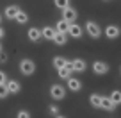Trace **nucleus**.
Returning <instances> with one entry per match:
<instances>
[{
  "instance_id": "f257e3e1",
  "label": "nucleus",
  "mask_w": 121,
  "mask_h": 118,
  "mask_svg": "<svg viewBox=\"0 0 121 118\" xmlns=\"http://www.w3.org/2000/svg\"><path fill=\"white\" fill-rule=\"evenodd\" d=\"M84 27H86V32H87L93 39H98L100 36H102V29H100V25L95 22V20H87Z\"/></svg>"
},
{
  "instance_id": "f03ea898",
  "label": "nucleus",
  "mask_w": 121,
  "mask_h": 118,
  "mask_svg": "<svg viewBox=\"0 0 121 118\" xmlns=\"http://www.w3.org/2000/svg\"><path fill=\"white\" fill-rule=\"evenodd\" d=\"M20 72L23 73V75H32V73L36 72V63L32 61V59H22V63H20Z\"/></svg>"
},
{
  "instance_id": "7ed1b4c3",
  "label": "nucleus",
  "mask_w": 121,
  "mask_h": 118,
  "mask_svg": "<svg viewBox=\"0 0 121 118\" xmlns=\"http://www.w3.org/2000/svg\"><path fill=\"white\" fill-rule=\"evenodd\" d=\"M50 97H52L53 100H62L66 97V88L62 86V84H52V88H50Z\"/></svg>"
},
{
  "instance_id": "20e7f679",
  "label": "nucleus",
  "mask_w": 121,
  "mask_h": 118,
  "mask_svg": "<svg viewBox=\"0 0 121 118\" xmlns=\"http://www.w3.org/2000/svg\"><path fill=\"white\" fill-rule=\"evenodd\" d=\"M77 18H78V13H77L71 5H68L66 9H62V20H66L68 23H75Z\"/></svg>"
},
{
  "instance_id": "39448f33",
  "label": "nucleus",
  "mask_w": 121,
  "mask_h": 118,
  "mask_svg": "<svg viewBox=\"0 0 121 118\" xmlns=\"http://www.w3.org/2000/svg\"><path fill=\"white\" fill-rule=\"evenodd\" d=\"M105 36H107L109 39H116V38H119V36H121V27L114 25V23L107 25V27H105Z\"/></svg>"
},
{
  "instance_id": "423d86ee",
  "label": "nucleus",
  "mask_w": 121,
  "mask_h": 118,
  "mask_svg": "<svg viewBox=\"0 0 121 118\" xmlns=\"http://www.w3.org/2000/svg\"><path fill=\"white\" fill-rule=\"evenodd\" d=\"M82 34H84V27H82V25H78V23H69L68 36H71V38L78 39V38H82Z\"/></svg>"
},
{
  "instance_id": "0eeeda50",
  "label": "nucleus",
  "mask_w": 121,
  "mask_h": 118,
  "mask_svg": "<svg viewBox=\"0 0 121 118\" xmlns=\"http://www.w3.org/2000/svg\"><path fill=\"white\" fill-rule=\"evenodd\" d=\"M93 72L96 75H105V73H109V65L103 61H95L93 63Z\"/></svg>"
},
{
  "instance_id": "6e6552de",
  "label": "nucleus",
  "mask_w": 121,
  "mask_h": 118,
  "mask_svg": "<svg viewBox=\"0 0 121 118\" xmlns=\"http://www.w3.org/2000/svg\"><path fill=\"white\" fill-rule=\"evenodd\" d=\"M66 84H68V90L69 91H80L82 90V80L80 79H77V77H69L68 80H66Z\"/></svg>"
},
{
  "instance_id": "1a4fd4ad",
  "label": "nucleus",
  "mask_w": 121,
  "mask_h": 118,
  "mask_svg": "<svg viewBox=\"0 0 121 118\" xmlns=\"http://www.w3.org/2000/svg\"><path fill=\"white\" fill-rule=\"evenodd\" d=\"M27 38H29V41L38 43L39 39L43 38V36H41V29H38V27H30L29 32H27Z\"/></svg>"
},
{
  "instance_id": "9d476101",
  "label": "nucleus",
  "mask_w": 121,
  "mask_h": 118,
  "mask_svg": "<svg viewBox=\"0 0 121 118\" xmlns=\"http://www.w3.org/2000/svg\"><path fill=\"white\" fill-rule=\"evenodd\" d=\"M100 107H102V109H105V111H114L117 106L112 102V100H110V97L102 95V100H100Z\"/></svg>"
},
{
  "instance_id": "9b49d317",
  "label": "nucleus",
  "mask_w": 121,
  "mask_h": 118,
  "mask_svg": "<svg viewBox=\"0 0 121 118\" xmlns=\"http://www.w3.org/2000/svg\"><path fill=\"white\" fill-rule=\"evenodd\" d=\"M71 65H73V72H77V73H84L87 70V63L84 59H73Z\"/></svg>"
},
{
  "instance_id": "f8f14e48",
  "label": "nucleus",
  "mask_w": 121,
  "mask_h": 118,
  "mask_svg": "<svg viewBox=\"0 0 121 118\" xmlns=\"http://www.w3.org/2000/svg\"><path fill=\"white\" fill-rule=\"evenodd\" d=\"M55 34H57V31H55V27H43L41 29V36L45 39H48V41H53V38H55Z\"/></svg>"
},
{
  "instance_id": "ddd939ff",
  "label": "nucleus",
  "mask_w": 121,
  "mask_h": 118,
  "mask_svg": "<svg viewBox=\"0 0 121 118\" xmlns=\"http://www.w3.org/2000/svg\"><path fill=\"white\" fill-rule=\"evenodd\" d=\"M18 11H20L18 5H14V4H13V5H7V7L4 9V16H5L7 20H14L16 14H18Z\"/></svg>"
},
{
  "instance_id": "4468645a",
  "label": "nucleus",
  "mask_w": 121,
  "mask_h": 118,
  "mask_svg": "<svg viewBox=\"0 0 121 118\" xmlns=\"http://www.w3.org/2000/svg\"><path fill=\"white\" fill-rule=\"evenodd\" d=\"M5 86H7V91L9 93H20V91H22V84H20L18 80H14V79L7 80Z\"/></svg>"
},
{
  "instance_id": "2eb2a0df",
  "label": "nucleus",
  "mask_w": 121,
  "mask_h": 118,
  "mask_svg": "<svg viewBox=\"0 0 121 118\" xmlns=\"http://www.w3.org/2000/svg\"><path fill=\"white\" fill-rule=\"evenodd\" d=\"M55 31L57 32H62V34H68V31H69V23L66 22V20H57V25H55Z\"/></svg>"
},
{
  "instance_id": "dca6fc26",
  "label": "nucleus",
  "mask_w": 121,
  "mask_h": 118,
  "mask_svg": "<svg viewBox=\"0 0 121 118\" xmlns=\"http://www.w3.org/2000/svg\"><path fill=\"white\" fill-rule=\"evenodd\" d=\"M71 73H73V70L66 68V66H62V68L57 70V75H59V79H62V80H68L69 77H71Z\"/></svg>"
},
{
  "instance_id": "f3484780",
  "label": "nucleus",
  "mask_w": 121,
  "mask_h": 118,
  "mask_svg": "<svg viewBox=\"0 0 121 118\" xmlns=\"http://www.w3.org/2000/svg\"><path fill=\"white\" fill-rule=\"evenodd\" d=\"M14 20H16V23H20V25H25V23L29 22V13H25V11H22V9H20Z\"/></svg>"
},
{
  "instance_id": "a211bd4d",
  "label": "nucleus",
  "mask_w": 121,
  "mask_h": 118,
  "mask_svg": "<svg viewBox=\"0 0 121 118\" xmlns=\"http://www.w3.org/2000/svg\"><path fill=\"white\" fill-rule=\"evenodd\" d=\"M66 41H68V34H62V32H57L55 38H53V43H55V45H59V47L66 45Z\"/></svg>"
},
{
  "instance_id": "6ab92c4d",
  "label": "nucleus",
  "mask_w": 121,
  "mask_h": 118,
  "mask_svg": "<svg viewBox=\"0 0 121 118\" xmlns=\"http://www.w3.org/2000/svg\"><path fill=\"white\" fill-rule=\"evenodd\" d=\"M109 97L116 106H121V90H112V93H110Z\"/></svg>"
},
{
  "instance_id": "aec40b11",
  "label": "nucleus",
  "mask_w": 121,
  "mask_h": 118,
  "mask_svg": "<svg viewBox=\"0 0 121 118\" xmlns=\"http://www.w3.org/2000/svg\"><path fill=\"white\" fill-rule=\"evenodd\" d=\"M100 100H102V95H98V93H91L89 95V102L93 107H100Z\"/></svg>"
},
{
  "instance_id": "412c9836",
  "label": "nucleus",
  "mask_w": 121,
  "mask_h": 118,
  "mask_svg": "<svg viewBox=\"0 0 121 118\" xmlns=\"http://www.w3.org/2000/svg\"><path fill=\"white\" fill-rule=\"evenodd\" d=\"M52 65L55 66V70H59V68H62V66L66 65V59H64V57H60V56H55V57H53V61H52Z\"/></svg>"
},
{
  "instance_id": "4be33fe9",
  "label": "nucleus",
  "mask_w": 121,
  "mask_h": 118,
  "mask_svg": "<svg viewBox=\"0 0 121 118\" xmlns=\"http://www.w3.org/2000/svg\"><path fill=\"white\" fill-rule=\"evenodd\" d=\"M53 4H55L57 9H60V11H62V9H66V7L69 5V0H53Z\"/></svg>"
},
{
  "instance_id": "5701e85b",
  "label": "nucleus",
  "mask_w": 121,
  "mask_h": 118,
  "mask_svg": "<svg viewBox=\"0 0 121 118\" xmlns=\"http://www.w3.org/2000/svg\"><path fill=\"white\" fill-rule=\"evenodd\" d=\"M7 95H9L7 86H5V84H0V100H2V99H5Z\"/></svg>"
},
{
  "instance_id": "b1692460",
  "label": "nucleus",
  "mask_w": 121,
  "mask_h": 118,
  "mask_svg": "<svg viewBox=\"0 0 121 118\" xmlns=\"http://www.w3.org/2000/svg\"><path fill=\"white\" fill-rule=\"evenodd\" d=\"M16 118H30V113L27 109H20L18 114H16Z\"/></svg>"
},
{
  "instance_id": "393cba45",
  "label": "nucleus",
  "mask_w": 121,
  "mask_h": 118,
  "mask_svg": "<svg viewBox=\"0 0 121 118\" xmlns=\"http://www.w3.org/2000/svg\"><path fill=\"white\" fill-rule=\"evenodd\" d=\"M48 113L53 114V116H57V114H59V107H57L55 104H52V106H48Z\"/></svg>"
},
{
  "instance_id": "a878e982",
  "label": "nucleus",
  "mask_w": 121,
  "mask_h": 118,
  "mask_svg": "<svg viewBox=\"0 0 121 118\" xmlns=\"http://www.w3.org/2000/svg\"><path fill=\"white\" fill-rule=\"evenodd\" d=\"M7 59H9V57H7V54H5L4 50H2V52H0V63L4 65V63H7Z\"/></svg>"
},
{
  "instance_id": "bb28decb",
  "label": "nucleus",
  "mask_w": 121,
  "mask_h": 118,
  "mask_svg": "<svg viewBox=\"0 0 121 118\" xmlns=\"http://www.w3.org/2000/svg\"><path fill=\"white\" fill-rule=\"evenodd\" d=\"M5 82H7V77L4 72H0V84H5Z\"/></svg>"
},
{
  "instance_id": "cd10ccee",
  "label": "nucleus",
  "mask_w": 121,
  "mask_h": 118,
  "mask_svg": "<svg viewBox=\"0 0 121 118\" xmlns=\"http://www.w3.org/2000/svg\"><path fill=\"white\" fill-rule=\"evenodd\" d=\"M5 36V31H4V27H0V39Z\"/></svg>"
},
{
  "instance_id": "c85d7f7f",
  "label": "nucleus",
  "mask_w": 121,
  "mask_h": 118,
  "mask_svg": "<svg viewBox=\"0 0 121 118\" xmlns=\"http://www.w3.org/2000/svg\"><path fill=\"white\" fill-rule=\"evenodd\" d=\"M55 118H66V116H60V114H57V116Z\"/></svg>"
},
{
  "instance_id": "c756f323",
  "label": "nucleus",
  "mask_w": 121,
  "mask_h": 118,
  "mask_svg": "<svg viewBox=\"0 0 121 118\" xmlns=\"http://www.w3.org/2000/svg\"><path fill=\"white\" fill-rule=\"evenodd\" d=\"M0 23H2V14H0Z\"/></svg>"
},
{
  "instance_id": "7c9ffc66",
  "label": "nucleus",
  "mask_w": 121,
  "mask_h": 118,
  "mask_svg": "<svg viewBox=\"0 0 121 118\" xmlns=\"http://www.w3.org/2000/svg\"><path fill=\"white\" fill-rule=\"evenodd\" d=\"M0 52H2V45H0Z\"/></svg>"
},
{
  "instance_id": "2f4dec72",
  "label": "nucleus",
  "mask_w": 121,
  "mask_h": 118,
  "mask_svg": "<svg viewBox=\"0 0 121 118\" xmlns=\"http://www.w3.org/2000/svg\"><path fill=\"white\" fill-rule=\"evenodd\" d=\"M105 2H107V0H105Z\"/></svg>"
},
{
  "instance_id": "473e14b6",
  "label": "nucleus",
  "mask_w": 121,
  "mask_h": 118,
  "mask_svg": "<svg viewBox=\"0 0 121 118\" xmlns=\"http://www.w3.org/2000/svg\"><path fill=\"white\" fill-rule=\"evenodd\" d=\"M119 70H121V68H119Z\"/></svg>"
}]
</instances>
